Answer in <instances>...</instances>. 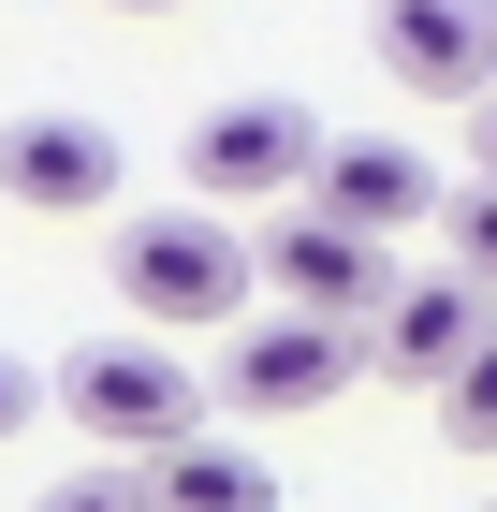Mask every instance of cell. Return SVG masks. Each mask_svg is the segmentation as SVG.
Here are the masks:
<instances>
[{
  "label": "cell",
  "instance_id": "cell-14",
  "mask_svg": "<svg viewBox=\"0 0 497 512\" xmlns=\"http://www.w3.org/2000/svg\"><path fill=\"white\" fill-rule=\"evenodd\" d=\"M44 395H59V381H30V366H15V352H0V439H15V425H30V410H44Z\"/></svg>",
  "mask_w": 497,
  "mask_h": 512
},
{
  "label": "cell",
  "instance_id": "cell-11",
  "mask_svg": "<svg viewBox=\"0 0 497 512\" xmlns=\"http://www.w3.org/2000/svg\"><path fill=\"white\" fill-rule=\"evenodd\" d=\"M439 439H454V454H497V352L468 366L454 395H439Z\"/></svg>",
  "mask_w": 497,
  "mask_h": 512
},
{
  "label": "cell",
  "instance_id": "cell-13",
  "mask_svg": "<svg viewBox=\"0 0 497 512\" xmlns=\"http://www.w3.org/2000/svg\"><path fill=\"white\" fill-rule=\"evenodd\" d=\"M30 512H161V483H132V469H74V483H44Z\"/></svg>",
  "mask_w": 497,
  "mask_h": 512
},
{
  "label": "cell",
  "instance_id": "cell-12",
  "mask_svg": "<svg viewBox=\"0 0 497 512\" xmlns=\"http://www.w3.org/2000/svg\"><path fill=\"white\" fill-rule=\"evenodd\" d=\"M439 235H454V278H483V293H497V191H483V176L454 191V220H439Z\"/></svg>",
  "mask_w": 497,
  "mask_h": 512
},
{
  "label": "cell",
  "instance_id": "cell-8",
  "mask_svg": "<svg viewBox=\"0 0 497 512\" xmlns=\"http://www.w3.org/2000/svg\"><path fill=\"white\" fill-rule=\"evenodd\" d=\"M322 220H351V235H410V220H454V205H439V161L424 147H381V132H337V147H322Z\"/></svg>",
  "mask_w": 497,
  "mask_h": 512
},
{
  "label": "cell",
  "instance_id": "cell-1",
  "mask_svg": "<svg viewBox=\"0 0 497 512\" xmlns=\"http://www.w3.org/2000/svg\"><path fill=\"white\" fill-rule=\"evenodd\" d=\"M249 278H264V249L234 235L220 205H161V220L117 235V293H132V322H234Z\"/></svg>",
  "mask_w": 497,
  "mask_h": 512
},
{
  "label": "cell",
  "instance_id": "cell-3",
  "mask_svg": "<svg viewBox=\"0 0 497 512\" xmlns=\"http://www.w3.org/2000/svg\"><path fill=\"white\" fill-rule=\"evenodd\" d=\"M322 147H337V132L307 118V103H278V88H249V103H205L191 118V205H278V191H322Z\"/></svg>",
  "mask_w": 497,
  "mask_h": 512
},
{
  "label": "cell",
  "instance_id": "cell-10",
  "mask_svg": "<svg viewBox=\"0 0 497 512\" xmlns=\"http://www.w3.org/2000/svg\"><path fill=\"white\" fill-rule=\"evenodd\" d=\"M161 512H278V483L249 469V454H234V439H191V454H161Z\"/></svg>",
  "mask_w": 497,
  "mask_h": 512
},
{
  "label": "cell",
  "instance_id": "cell-6",
  "mask_svg": "<svg viewBox=\"0 0 497 512\" xmlns=\"http://www.w3.org/2000/svg\"><path fill=\"white\" fill-rule=\"evenodd\" d=\"M0 205H30V220L117 205V132L103 118H0Z\"/></svg>",
  "mask_w": 497,
  "mask_h": 512
},
{
  "label": "cell",
  "instance_id": "cell-15",
  "mask_svg": "<svg viewBox=\"0 0 497 512\" xmlns=\"http://www.w3.org/2000/svg\"><path fill=\"white\" fill-rule=\"evenodd\" d=\"M468 147H483V191H497V103H483V132H468Z\"/></svg>",
  "mask_w": 497,
  "mask_h": 512
},
{
  "label": "cell",
  "instance_id": "cell-7",
  "mask_svg": "<svg viewBox=\"0 0 497 512\" xmlns=\"http://www.w3.org/2000/svg\"><path fill=\"white\" fill-rule=\"evenodd\" d=\"M351 381V322H249L234 337V366H220V395L249 410V425H293V410H322V395Z\"/></svg>",
  "mask_w": 497,
  "mask_h": 512
},
{
  "label": "cell",
  "instance_id": "cell-4",
  "mask_svg": "<svg viewBox=\"0 0 497 512\" xmlns=\"http://www.w3.org/2000/svg\"><path fill=\"white\" fill-rule=\"evenodd\" d=\"M264 278H278V308H293V322H366V337H381V308L410 293V278H395V249L351 235V220H322V205H278Z\"/></svg>",
  "mask_w": 497,
  "mask_h": 512
},
{
  "label": "cell",
  "instance_id": "cell-2",
  "mask_svg": "<svg viewBox=\"0 0 497 512\" xmlns=\"http://www.w3.org/2000/svg\"><path fill=\"white\" fill-rule=\"evenodd\" d=\"M59 410H74L88 439H117V454H147V469L205 439V381L161 352V337H88V352L59 366Z\"/></svg>",
  "mask_w": 497,
  "mask_h": 512
},
{
  "label": "cell",
  "instance_id": "cell-5",
  "mask_svg": "<svg viewBox=\"0 0 497 512\" xmlns=\"http://www.w3.org/2000/svg\"><path fill=\"white\" fill-rule=\"evenodd\" d=\"M381 74L424 88V103H483L497 88V0H381Z\"/></svg>",
  "mask_w": 497,
  "mask_h": 512
},
{
  "label": "cell",
  "instance_id": "cell-17",
  "mask_svg": "<svg viewBox=\"0 0 497 512\" xmlns=\"http://www.w3.org/2000/svg\"><path fill=\"white\" fill-rule=\"evenodd\" d=\"M483 512H497V498H483Z\"/></svg>",
  "mask_w": 497,
  "mask_h": 512
},
{
  "label": "cell",
  "instance_id": "cell-16",
  "mask_svg": "<svg viewBox=\"0 0 497 512\" xmlns=\"http://www.w3.org/2000/svg\"><path fill=\"white\" fill-rule=\"evenodd\" d=\"M132 15H147V0H132Z\"/></svg>",
  "mask_w": 497,
  "mask_h": 512
},
{
  "label": "cell",
  "instance_id": "cell-9",
  "mask_svg": "<svg viewBox=\"0 0 497 512\" xmlns=\"http://www.w3.org/2000/svg\"><path fill=\"white\" fill-rule=\"evenodd\" d=\"M483 352H497V322H483V278H410V293L381 308V366H410V381H439V395H454Z\"/></svg>",
  "mask_w": 497,
  "mask_h": 512
}]
</instances>
